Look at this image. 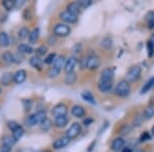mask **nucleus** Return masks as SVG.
Returning <instances> with one entry per match:
<instances>
[{"instance_id": "nucleus-1", "label": "nucleus", "mask_w": 154, "mask_h": 152, "mask_svg": "<svg viewBox=\"0 0 154 152\" xmlns=\"http://www.w3.org/2000/svg\"><path fill=\"white\" fill-rule=\"evenodd\" d=\"M100 58L97 54H89L88 57H84L81 59L80 66L81 69H89V70H96L100 66Z\"/></svg>"}, {"instance_id": "nucleus-2", "label": "nucleus", "mask_w": 154, "mask_h": 152, "mask_svg": "<svg viewBox=\"0 0 154 152\" xmlns=\"http://www.w3.org/2000/svg\"><path fill=\"white\" fill-rule=\"evenodd\" d=\"M115 95L120 98H125L131 94V83L128 80H121L116 84Z\"/></svg>"}, {"instance_id": "nucleus-3", "label": "nucleus", "mask_w": 154, "mask_h": 152, "mask_svg": "<svg viewBox=\"0 0 154 152\" xmlns=\"http://www.w3.org/2000/svg\"><path fill=\"white\" fill-rule=\"evenodd\" d=\"M46 119V113L45 111H38L36 113L32 114V115L28 116L27 118V123L28 126H36V124H41Z\"/></svg>"}, {"instance_id": "nucleus-4", "label": "nucleus", "mask_w": 154, "mask_h": 152, "mask_svg": "<svg viewBox=\"0 0 154 152\" xmlns=\"http://www.w3.org/2000/svg\"><path fill=\"white\" fill-rule=\"evenodd\" d=\"M141 73H142V68L139 65H135L131 66L128 69V73H126V79L128 82H135L138 81L141 78Z\"/></svg>"}, {"instance_id": "nucleus-5", "label": "nucleus", "mask_w": 154, "mask_h": 152, "mask_svg": "<svg viewBox=\"0 0 154 152\" xmlns=\"http://www.w3.org/2000/svg\"><path fill=\"white\" fill-rule=\"evenodd\" d=\"M64 62H65V58L63 56H60V57H57L56 61L54 63V66L51 68V70L48 72V75L49 77H57L60 74V72L62 70V67L64 65Z\"/></svg>"}, {"instance_id": "nucleus-6", "label": "nucleus", "mask_w": 154, "mask_h": 152, "mask_svg": "<svg viewBox=\"0 0 154 152\" xmlns=\"http://www.w3.org/2000/svg\"><path fill=\"white\" fill-rule=\"evenodd\" d=\"M54 35L60 37H66L71 33V28L65 24H57L54 28Z\"/></svg>"}, {"instance_id": "nucleus-7", "label": "nucleus", "mask_w": 154, "mask_h": 152, "mask_svg": "<svg viewBox=\"0 0 154 152\" xmlns=\"http://www.w3.org/2000/svg\"><path fill=\"white\" fill-rule=\"evenodd\" d=\"M81 133V124L79 123H74L73 124H71V126L68 129L66 133V136L69 137L70 139H74Z\"/></svg>"}, {"instance_id": "nucleus-8", "label": "nucleus", "mask_w": 154, "mask_h": 152, "mask_svg": "<svg viewBox=\"0 0 154 152\" xmlns=\"http://www.w3.org/2000/svg\"><path fill=\"white\" fill-rule=\"evenodd\" d=\"M60 19H61L62 21L66 22V23L74 24V23H76L77 20H78V16H75V14H71V12H69L68 11H65L60 14Z\"/></svg>"}, {"instance_id": "nucleus-9", "label": "nucleus", "mask_w": 154, "mask_h": 152, "mask_svg": "<svg viewBox=\"0 0 154 152\" xmlns=\"http://www.w3.org/2000/svg\"><path fill=\"white\" fill-rule=\"evenodd\" d=\"M67 112H68V108H67V106L63 103H60V104H58V105H56L54 107L51 113H53V115L57 118V117H60V116L67 115Z\"/></svg>"}, {"instance_id": "nucleus-10", "label": "nucleus", "mask_w": 154, "mask_h": 152, "mask_svg": "<svg viewBox=\"0 0 154 152\" xmlns=\"http://www.w3.org/2000/svg\"><path fill=\"white\" fill-rule=\"evenodd\" d=\"M71 139L69 138V137H61V138L57 139L56 141L53 143V147L54 149H56V150H59V149H62L64 148V147H66L67 145H68L69 143H70Z\"/></svg>"}, {"instance_id": "nucleus-11", "label": "nucleus", "mask_w": 154, "mask_h": 152, "mask_svg": "<svg viewBox=\"0 0 154 152\" xmlns=\"http://www.w3.org/2000/svg\"><path fill=\"white\" fill-rule=\"evenodd\" d=\"M125 146V141L123 140L121 137H117L112 141V144H111V149L113 151H118V150H122Z\"/></svg>"}, {"instance_id": "nucleus-12", "label": "nucleus", "mask_w": 154, "mask_h": 152, "mask_svg": "<svg viewBox=\"0 0 154 152\" xmlns=\"http://www.w3.org/2000/svg\"><path fill=\"white\" fill-rule=\"evenodd\" d=\"M113 83L110 80H100L98 83V88L101 93H108L112 89Z\"/></svg>"}, {"instance_id": "nucleus-13", "label": "nucleus", "mask_w": 154, "mask_h": 152, "mask_svg": "<svg viewBox=\"0 0 154 152\" xmlns=\"http://www.w3.org/2000/svg\"><path fill=\"white\" fill-rule=\"evenodd\" d=\"M77 64V59L75 58V57H71V58H69L68 60H67L66 64H65V71L66 73H72L74 70V68H75Z\"/></svg>"}, {"instance_id": "nucleus-14", "label": "nucleus", "mask_w": 154, "mask_h": 152, "mask_svg": "<svg viewBox=\"0 0 154 152\" xmlns=\"http://www.w3.org/2000/svg\"><path fill=\"white\" fill-rule=\"evenodd\" d=\"M71 113L72 115L74 117H77V118H81V117H83L85 115V110H84V108L82 106L80 105H75L72 107L71 109Z\"/></svg>"}, {"instance_id": "nucleus-15", "label": "nucleus", "mask_w": 154, "mask_h": 152, "mask_svg": "<svg viewBox=\"0 0 154 152\" xmlns=\"http://www.w3.org/2000/svg\"><path fill=\"white\" fill-rule=\"evenodd\" d=\"M113 77H114V70L111 68H106L102 71L101 73V78L100 80H110L113 81Z\"/></svg>"}, {"instance_id": "nucleus-16", "label": "nucleus", "mask_w": 154, "mask_h": 152, "mask_svg": "<svg viewBox=\"0 0 154 152\" xmlns=\"http://www.w3.org/2000/svg\"><path fill=\"white\" fill-rule=\"evenodd\" d=\"M27 72L25 70H19L14 74V81L18 84H21L26 80Z\"/></svg>"}, {"instance_id": "nucleus-17", "label": "nucleus", "mask_w": 154, "mask_h": 152, "mask_svg": "<svg viewBox=\"0 0 154 152\" xmlns=\"http://www.w3.org/2000/svg\"><path fill=\"white\" fill-rule=\"evenodd\" d=\"M67 11L71 14H75V16H78L81 12V7L77 2H72V3H69L68 6H67Z\"/></svg>"}, {"instance_id": "nucleus-18", "label": "nucleus", "mask_w": 154, "mask_h": 152, "mask_svg": "<svg viewBox=\"0 0 154 152\" xmlns=\"http://www.w3.org/2000/svg\"><path fill=\"white\" fill-rule=\"evenodd\" d=\"M69 121V118L67 117V115H64V116H60V117H57L54 119V126L59 129H62V128H65L67 126Z\"/></svg>"}, {"instance_id": "nucleus-19", "label": "nucleus", "mask_w": 154, "mask_h": 152, "mask_svg": "<svg viewBox=\"0 0 154 152\" xmlns=\"http://www.w3.org/2000/svg\"><path fill=\"white\" fill-rule=\"evenodd\" d=\"M81 97H82V99L84 100V101H86L88 103L91 104V105H96L97 104L95 97L93 96V94H91V92H88V91L83 92V93L81 94Z\"/></svg>"}, {"instance_id": "nucleus-20", "label": "nucleus", "mask_w": 154, "mask_h": 152, "mask_svg": "<svg viewBox=\"0 0 154 152\" xmlns=\"http://www.w3.org/2000/svg\"><path fill=\"white\" fill-rule=\"evenodd\" d=\"M30 65H31L33 68L38 69V70H41V67H42V61L39 57L34 56L30 59Z\"/></svg>"}, {"instance_id": "nucleus-21", "label": "nucleus", "mask_w": 154, "mask_h": 152, "mask_svg": "<svg viewBox=\"0 0 154 152\" xmlns=\"http://www.w3.org/2000/svg\"><path fill=\"white\" fill-rule=\"evenodd\" d=\"M154 117V106H148L145 108V110L143 112V118L146 120L153 118Z\"/></svg>"}, {"instance_id": "nucleus-22", "label": "nucleus", "mask_w": 154, "mask_h": 152, "mask_svg": "<svg viewBox=\"0 0 154 152\" xmlns=\"http://www.w3.org/2000/svg\"><path fill=\"white\" fill-rule=\"evenodd\" d=\"M12 80H14V74L9 73V72L8 73L3 74L1 79H0V81H1V83L3 84V85H9L12 82Z\"/></svg>"}, {"instance_id": "nucleus-23", "label": "nucleus", "mask_w": 154, "mask_h": 152, "mask_svg": "<svg viewBox=\"0 0 154 152\" xmlns=\"http://www.w3.org/2000/svg\"><path fill=\"white\" fill-rule=\"evenodd\" d=\"M39 38V29L35 28L34 30H32L30 32V35H29V42L30 43H36V41L38 40Z\"/></svg>"}, {"instance_id": "nucleus-24", "label": "nucleus", "mask_w": 154, "mask_h": 152, "mask_svg": "<svg viewBox=\"0 0 154 152\" xmlns=\"http://www.w3.org/2000/svg\"><path fill=\"white\" fill-rule=\"evenodd\" d=\"M9 37L5 32H0V45L1 46H8L9 45Z\"/></svg>"}, {"instance_id": "nucleus-25", "label": "nucleus", "mask_w": 154, "mask_h": 152, "mask_svg": "<svg viewBox=\"0 0 154 152\" xmlns=\"http://www.w3.org/2000/svg\"><path fill=\"white\" fill-rule=\"evenodd\" d=\"M101 45L104 47V48L106 49H110L111 47L113 46V40L111 37L107 36V37H104L103 39H102V42H101Z\"/></svg>"}, {"instance_id": "nucleus-26", "label": "nucleus", "mask_w": 154, "mask_h": 152, "mask_svg": "<svg viewBox=\"0 0 154 152\" xmlns=\"http://www.w3.org/2000/svg\"><path fill=\"white\" fill-rule=\"evenodd\" d=\"M1 60L6 64H11L12 62H14V54H11L9 51H5V53L2 54L1 56Z\"/></svg>"}, {"instance_id": "nucleus-27", "label": "nucleus", "mask_w": 154, "mask_h": 152, "mask_svg": "<svg viewBox=\"0 0 154 152\" xmlns=\"http://www.w3.org/2000/svg\"><path fill=\"white\" fill-rule=\"evenodd\" d=\"M18 49H19V53H22V54H31L33 51V48L31 46H29L28 44H20L18 46Z\"/></svg>"}, {"instance_id": "nucleus-28", "label": "nucleus", "mask_w": 154, "mask_h": 152, "mask_svg": "<svg viewBox=\"0 0 154 152\" xmlns=\"http://www.w3.org/2000/svg\"><path fill=\"white\" fill-rule=\"evenodd\" d=\"M152 88H154V85H153V82H152V78H150L145 84H144V86L142 88V89H141V94L144 95V94L148 93V92Z\"/></svg>"}, {"instance_id": "nucleus-29", "label": "nucleus", "mask_w": 154, "mask_h": 152, "mask_svg": "<svg viewBox=\"0 0 154 152\" xmlns=\"http://www.w3.org/2000/svg\"><path fill=\"white\" fill-rule=\"evenodd\" d=\"M76 79H77V76L74 72L72 73H68L65 77V82L67 84H73L76 82Z\"/></svg>"}, {"instance_id": "nucleus-30", "label": "nucleus", "mask_w": 154, "mask_h": 152, "mask_svg": "<svg viewBox=\"0 0 154 152\" xmlns=\"http://www.w3.org/2000/svg\"><path fill=\"white\" fill-rule=\"evenodd\" d=\"M29 35H30V32L27 28H21L18 32V36L21 40H24V39H26L27 37L29 38Z\"/></svg>"}, {"instance_id": "nucleus-31", "label": "nucleus", "mask_w": 154, "mask_h": 152, "mask_svg": "<svg viewBox=\"0 0 154 152\" xmlns=\"http://www.w3.org/2000/svg\"><path fill=\"white\" fill-rule=\"evenodd\" d=\"M24 133H25L24 129L22 128V126H20L18 129H16L14 132H12V137L14 138V140L18 141V140H20V139L22 138V137H23Z\"/></svg>"}, {"instance_id": "nucleus-32", "label": "nucleus", "mask_w": 154, "mask_h": 152, "mask_svg": "<svg viewBox=\"0 0 154 152\" xmlns=\"http://www.w3.org/2000/svg\"><path fill=\"white\" fill-rule=\"evenodd\" d=\"M2 5L4 6V8L6 11H11L14 7H16V1H12V0H4L2 2Z\"/></svg>"}, {"instance_id": "nucleus-33", "label": "nucleus", "mask_w": 154, "mask_h": 152, "mask_svg": "<svg viewBox=\"0 0 154 152\" xmlns=\"http://www.w3.org/2000/svg\"><path fill=\"white\" fill-rule=\"evenodd\" d=\"M16 142H17V141L14 140V137L6 136V137H4V139H3V144H2V145H6V146L11 147L14 143H16Z\"/></svg>"}, {"instance_id": "nucleus-34", "label": "nucleus", "mask_w": 154, "mask_h": 152, "mask_svg": "<svg viewBox=\"0 0 154 152\" xmlns=\"http://www.w3.org/2000/svg\"><path fill=\"white\" fill-rule=\"evenodd\" d=\"M146 20H147V22H148L149 28L150 29L154 28V11L149 12L147 14V17H146Z\"/></svg>"}, {"instance_id": "nucleus-35", "label": "nucleus", "mask_w": 154, "mask_h": 152, "mask_svg": "<svg viewBox=\"0 0 154 152\" xmlns=\"http://www.w3.org/2000/svg\"><path fill=\"white\" fill-rule=\"evenodd\" d=\"M147 53L149 58H152L154 56V44L152 43L151 40H149L147 42Z\"/></svg>"}, {"instance_id": "nucleus-36", "label": "nucleus", "mask_w": 154, "mask_h": 152, "mask_svg": "<svg viewBox=\"0 0 154 152\" xmlns=\"http://www.w3.org/2000/svg\"><path fill=\"white\" fill-rule=\"evenodd\" d=\"M57 59V54H49L48 57L44 60V63L48 64V65H51V64H54V61Z\"/></svg>"}, {"instance_id": "nucleus-37", "label": "nucleus", "mask_w": 154, "mask_h": 152, "mask_svg": "<svg viewBox=\"0 0 154 152\" xmlns=\"http://www.w3.org/2000/svg\"><path fill=\"white\" fill-rule=\"evenodd\" d=\"M7 126H8L9 129H11V132H14L16 129H18L21 126H20V124L17 123V121L11 120V121H8V123H7Z\"/></svg>"}, {"instance_id": "nucleus-38", "label": "nucleus", "mask_w": 154, "mask_h": 152, "mask_svg": "<svg viewBox=\"0 0 154 152\" xmlns=\"http://www.w3.org/2000/svg\"><path fill=\"white\" fill-rule=\"evenodd\" d=\"M77 3L80 5L81 8H86L91 4V0H79L77 1Z\"/></svg>"}, {"instance_id": "nucleus-39", "label": "nucleus", "mask_w": 154, "mask_h": 152, "mask_svg": "<svg viewBox=\"0 0 154 152\" xmlns=\"http://www.w3.org/2000/svg\"><path fill=\"white\" fill-rule=\"evenodd\" d=\"M151 139V135L148 132H144L140 137V142H147Z\"/></svg>"}, {"instance_id": "nucleus-40", "label": "nucleus", "mask_w": 154, "mask_h": 152, "mask_svg": "<svg viewBox=\"0 0 154 152\" xmlns=\"http://www.w3.org/2000/svg\"><path fill=\"white\" fill-rule=\"evenodd\" d=\"M51 121L48 120V118L41 123V129H43V131H48V129H51Z\"/></svg>"}, {"instance_id": "nucleus-41", "label": "nucleus", "mask_w": 154, "mask_h": 152, "mask_svg": "<svg viewBox=\"0 0 154 152\" xmlns=\"http://www.w3.org/2000/svg\"><path fill=\"white\" fill-rule=\"evenodd\" d=\"M131 129H133V128H131L130 124H125V126L121 128L120 132H121V134L126 135V134H130L131 132Z\"/></svg>"}, {"instance_id": "nucleus-42", "label": "nucleus", "mask_w": 154, "mask_h": 152, "mask_svg": "<svg viewBox=\"0 0 154 152\" xmlns=\"http://www.w3.org/2000/svg\"><path fill=\"white\" fill-rule=\"evenodd\" d=\"M46 49H48L46 46L41 45L36 49V54H38V56H43V54H45V53H46Z\"/></svg>"}, {"instance_id": "nucleus-43", "label": "nucleus", "mask_w": 154, "mask_h": 152, "mask_svg": "<svg viewBox=\"0 0 154 152\" xmlns=\"http://www.w3.org/2000/svg\"><path fill=\"white\" fill-rule=\"evenodd\" d=\"M23 17H24V19H25V20H27V21L31 20V19H32V12H31V11H30L29 8L25 9V11H24V14H23Z\"/></svg>"}, {"instance_id": "nucleus-44", "label": "nucleus", "mask_w": 154, "mask_h": 152, "mask_svg": "<svg viewBox=\"0 0 154 152\" xmlns=\"http://www.w3.org/2000/svg\"><path fill=\"white\" fill-rule=\"evenodd\" d=\"M24 105H25V109H26L27 111L30 110L31 109V105H32V102L30 101V100H24L23 101Z\"/></svg>"}, {"instance_id": "nucleus-45", "label": "nucleus", "mask_w": 154, "mask_h": 152, "mask_svg": "<svg viewBox=\"0 0 154 152\" xmlns=\"http://www.w3.org/2000/svg\"><path fill=\"white\" fill-rule=\"evenodd\" d=\"M0 152H11V147L6 145H2L0 147Z\"/></svg>"}, {"instance_id": "nucleus-46", "label": "nucleus", "mask_w": 154, "mask_h": 152, "mask_svg": "<svg viewBox=\"0 0 154 152\" xmlns=\"http://www.w3.org/2000/svg\"><path fill=\"white\" fill-rule=\"evenodd\" d=\"M14 62H18V63H20V62L23 61V57H20V54H14Z\"/></svg>"}, {"instance_id": "nucleus-47", "label": "nucleus", "mask_w": 154, "mask_h": 152, "mask_svg": "<svg viewBox=\"0 0 154 152\" xmlns=\"http://www.w3.org/2000/svg\"><path fill=\"white\" fill-rule=\"evenodd\" d=\"M93 121H94V119L88 118V119H84L83 123H84V126H91V123H93Z\"/></svg>"}, {"instance_id": "nucleus-48", "label": "nucleus", "mask_w": 154, "mask_h": 152, "mask_svg": "<svg viewBox=\"0 0 154 152\" xmlns=\"http://www.w3.org/2000/svg\"><path fill=\"white\" fill-rule=\"evenodd\" d=\"M96 143H97L96 141H93V142H91V145H89V147H88V152H91V151H93V148H94V146H96Z\"/></svg>"}, {"instance_id": "nucleus-49", "label": "nucleus", "mask_w": 154, "mask_h": 152, "mask_svg": "<svg viewBox=\"0 0 154 152\" xmlns=\"http://www.w3.org/2000/svg\"><path fill=\"white\" fill-rule=\"evenodd\" d=\"M121 152H134V150L131 148V147H125V148L121 150Z\"/></svg>"}, {"instance_id": "nucleus-50", "label": "nucleus", "mask_w": 154, "mask_h": 152, "mask_svg": "<svg viewBox=\"0 0 154 152\" xmlns=\"http://www.w3.org/2000/svg\"><path fill=\"white\" fill-rule=\"evenodd\" d=\"M24 3H25V1H20V0H17V1H16V7L18 8V7L23 5Z\"/></svg>"}, {"instance_id": "nucleus-51", "label": "nucleus", "mask_w": 154, "mask_h": 152, "mask_svg": "<svg viewBox=\"0 0 154 152\" xmlns=\"http://www.w3.org/2000/svg\"><path fill=\"white\" fill-rule=\"evenodd\" d=\"M151 41H152V43L154 44V34L152 35V37H151Z\"/></svg>"}, {"instance_id": "nucleus-52", "label": "nucleus", "mask_w": 154, "mask_h": 152, "mask_svg": "<svg viewBox=\"0 0 154 152\" xmlns=\"http://www.w3.org/2000/svg\"><path fill=\"white\" fill-rule=\"evenodd\" d=\"M151 133H152V135H153V136H154V126H153V128H152V131H151Z\"/></svg>"}, {"instance_id": "nucleus-53", "label": "nucleus", "mask_w": 154, "mask_h": 152, "mask_svg": "<svg viewBox=\"0 0 154 152\" xmlns=\"http://www.w3.org/2000/svg\"><path fill=\"white\" fill-rule=\"evenodd\" d=\"M134 152H144V151H142V150H137V151H134Z\"/></svg>"}, {"instance_id": "nucleus-54", "label": "nucleus", "mask_w": 154, "mask_h": 152, "mask_svg": "<svg viewBox=\"0 0 154 152\" xmlns=\"http://www.w3.org/2000/svg\"><path fill=\"white\" fill-rule=\"evenodd\" d=\"M0 94H1V88H0Z\"/></svg>"}, {"instance_id": "nucleus-55", "label": "nucleus", "mask_w": 154, "mask_h": 152, "mask_svg": "<svg viewBox=\"0 0 154 152\" xmlns=\"http://www.w3.org/2000/svg\"><path fill=\"white\" fill-rule=\"evenodd\" d=\"M43 152H49V151H43Z\"/></svg>"}, {"instance_id": "nucleus-56", "label": "nucleus", "mask_w": 154, "mask_h": 152, "mask_svg": "<svg viewBox=\"0 0 154 152\" xmlns=\"http://www.w3.org/2000/svg\"><path fill=\"white\" fill-rule=\"evenodd\" d=\"M153 104H154V98H153Z\"/></svg>"}]
</instances>
